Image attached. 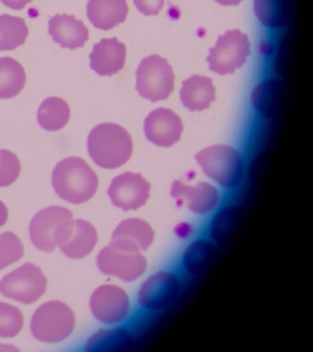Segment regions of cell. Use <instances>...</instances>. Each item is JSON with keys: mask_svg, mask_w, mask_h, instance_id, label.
Returning <instances> with one entry per match:
<instances>
[{"mask_svg": "<svg viewBox=\"0 0 313 352\" xmlns=\"http://www.w3.org/2000/svg\"><path fill=\"white\" fill-rule=\"evenodd\" d=\"M90 158L103 169H117L130 160L133 140L130 133L118 124L101 123L92 129L87 138Z\"/></svg>", "mask_w": 313, "mask_h": 352, "instance_id": "obj_1", "label": "cell"}, {"mask_svg": "<svg viewBox=\"0 0 313 352\" xmlns=\"http://www.w3.org/2000/svg\"><path fill=\"white\" fill-rule=\"evenodd\" d=\"M52 184L60 198L78 205L94 197L98 187V178L85 160L69 157L62 160L54 167Z\"/></svg>", "mask_w": 313, "mask_h": 352, "instance_id": "obj_2", "label": "cell"}, {"mask_svg": "<svg viewBox=\"0 0 313 352\" xmlns=\"http://www.w3.org/2000/svg\"><path fill=\"white\" fill-rule=\"evenodd\" d=\"M73 214L62 206H49L38 212L30 224V238L38 250L52 252L67 241L72 230Z\"/></svg>", "mask_w": 313, "mask_h": 352, "instance_id": "obj_3", "label": "cell"}, {"mask_svg": "<svg viewBox=\"0 0 313 352\" xmlns=\"http://www.w3.org/2000/svg\"><path fill=\"white\" fill-rule=\"evenodd\" d=\"M73 310L65 302L50 301L41 305L32 316L31 330L36 340L58 343L67 340L75 329Z\"/></svg>", "mask_w": 313, "mask_h": 352, "instance_id": "obj_4", "label": "cell"}, {"mask_svg": "<svg viewBox=\"0 0 313 352\" xmlns=\"http://www.w3.org/2000/svg\"><path fill=\"white\" fill-rule=\"evenodd\" d=\"M203 172L221 184L232 188L240 183L243 175V160L235 148L214 145L200 151L195 156Z\"/></svg>", "mask_w": 313, "mask_h": 352, "instance_id": "obj_5", "label": "cell"}, {"mask_svg": "<svg viewBox=\"0 0 313 352\" xmlns=\"http://www.w3.org/2000/svg\"><path fill=\"white\" fill-rule=\"evenodd\" d=\"M174 84L172 66L159 55L144 58L137 68L136 90L148 100L156 102L169 98Z\"/></svg>", "mask_w": 313, "mask_h": 352, "instance_id": "obj_6", "label": "cell"}, {"mask_svg": "<svg viewBox=\"0 0 313 352\" xmlns=\"http://www.w3.org/2000/svg\"><path fill=\"white\" fill-rule=\"evenodd\" d=\"M250 54V43L246 34L238 30H229L219 36L215 46L207 57L208 68L224 76L235 73L246 62Z\"/></svg>", "mask_w": 313, "mask_h": 352, "instance_id": "obj_7", "label": "cell"}, {"mask_svg": "<svg viewBox=\"0 0 313 352\" xmlns=\"http://www.w3.org/2000/svg\"><path fill=\"white\" fill-rule=\"evenodd\" d=\"M47 279L42 270L25 263L0 280V294L25 305L35 302L46 291Z\"/></svg>", "mask_w": 313, "mask_h": 352, "instance_id": "obj_8", "label": "cell"}, {"mask_svg": "<svg viewBox=\"0 0 313 352\" xmlns=\"http://www.w3.org/2000/svg\"><path fill=\"white\" fill-rule=\"evenodd\" d=\"M97 264L104 274L133 282L144 274L147 261L140 252H130L109 244L98 253Z\"/></svg>", "mask_w": 313, "mask_h": 352, "instance_id": "obj_9", "label": "cell"}, {"mask_svg": "<svg viewBox=\"0 0 313 352\" xmlns=\"http://www.w3.org/2000/svg\"><path fill=\"white\" fill-rule=\"evenodd\" d=\"M90 309L94 318L101 323H120L127 318L130 299L126 292L116 285L100 286L90 298Z\"/></svg>", "mask_w": 313, "mask_h": 352, "instance_id": "obj_10", "label": "cell"}, {"mask_svg": "<svg viewBox=\"0 0 313 352\" xmlns=\"http://www.w3.org/2000/svg\"><path fill=\"white\" fill-rule=\"evenodd\" d=\"M112 204L122 210H136L147 202L150 184L140 173H125L116 176L109 187Z\"/></svg>", "mask_w": 313, "mask_h": 352, "instance_id": "obj_11", "label": "cell"}, {"mask_svg": "<svg viewBox=\"0 0 313 352\" xmlns=\"http://www.w3.org/2000/svg\"><path fill=\"white\" fill-rule=\"evenodd\" d=\"M180 290V280L175 274L169 272H156L140 288L139 304L147 309H164L177 299Z\"/></svg>", "mask_w": 313, "mask_h": 352, "instance_id": "obj_12", "label": "cell"}, {"mask_svg": "<svg viewBox=\"0 0 313 352\" xmlns=\"http://www.w3.org/2000/svg\"><path fill=\"white\" fill-rule=\"evenodd\" d=\"M144 129L149 142L160 147H170L180 140L183 123L171 109L159 107L145 118Z\"/></svg>", "mask_w": 313, "mask_h": 352, "instance_id": "obj_13", "label": "cell"}, {"mask_svg": "<svg viewBox=\"0 0 313 352\" xmlns=\"http://www.w3.org/2000/svg\"><path fill=\"white\" fill-rule=\"evenodd\" d=\"M90 68L98 76H111L125 67L126 47L117 38H104L89 55Z\"/></svg>", "mask_w": 313, "mask_h": 352, "instance_id": "obj_14", "label": "cell"}, {"mask_svg": "<svg viewBox=\"0 0 313 352\" xmlns=\"http://www.w3.org/2000/svg\"><path fill=\"white\" fill-rule=\"evenodd\" d=\"M155 232L144 220L130 219L120 222L111 236V245L130 252L147 250L153 243Z\"/></svg>", "mask_w": 313, "mask_h": 352, "instance_id": "obj_15", "label": "cell"}, {"mask_svg": "<svg viewBox=\"0 0 313 352\" xmlns=\"http://www.w3.org/2000/svg\"><path fill=\"white\" fill-rule=\"evenodd\" d=\"M48 33L62 48H82L89 41V30L75 16L57 14L49 21Z\"/></svg>", "mask_w": 313, "mask_h": 352, "instance_id": "obj_16", "label": "cell"}, {"mask_svg": "<svg viewBox=\"0 0 313 352\" xmlns=\"http://www.w3.org/2000/svg\"><path fill=\"white\" fill-rule=\"evenodd\" d=\"M171 195L197 214H207L218 205L219 200L215 187L208 183L191 186L175 180L172 184Z\"/></svg>", "mask_w": 313, "mask_h": 352, "instance_id": "obj_17", "label": "cell"}, {"mask_svg": "<svg viewBox=\"0 0 313 352\" xmlns=\"http://www.w3.org/2000/svg\"><path fill=\"white\" fill-rule=\"evenodd\" d=\"M87 15L93 26L109 30L123 23L128 15L126 0H89Z\"/></svg>", "mask_w": 313, "mask_h": 352, "instance_id": "obj_18", "label": "cell"}, {"mask_svg": "<svg viewBox=\"0 0 313 352\" xmlns=\"http://www.w3.org/2000/svg\"><path fill=\"white\" fill-rule=\"evenodd\" d=\"M98 232L91 223L84 219L74 220L72 230L67 241L60 246L62 252L70 258H82L94 250Z\"/></svg>", "mask_w": 313, "mask_h": 352, "instance_id": "obj_19", "label": "cell"}, {"mask_svg": "<svg viewBox=\"0 0 313 352\" xmlns=\"http://www.w3.org/2000/svg\"><path fill=\"white\" fill-rule=\"evenodd\" d=\"M180 99L191 111H202L215 100V87L208 77L193 76L182 82Z\"/></svg>", "mask_w": 313, "mask_h": 352, "instance_id": "obj_20", "label": "cell"}, {"mask_svg": "<svg viewBox=\"0 0 313 352\" xmlns=\"http://www.w3.org/2000/svg\"><path fill=\"white\" fill-rule=\"evenodd\" d=\"M23 66L12 57L0 58V99L15 98L26 85Z\"/></svg>", "mask_w": 313, "mask_h": 352, "instance_id": "obj_21", "label": "cell"}, {"mask_svg": "<svg viewBox=\"0 0 313 352\" xmlns=\"http://www.w3.org/2000/svg\"><path fill=\"white\" fill-rule=\"evenodd\" d=\"M70 107L64 99L52 96L46 98L38 109L39 125L47 131H58L65 128L70 120Z\"/></svg>", "mask_w": 313, "mask_h": 352, "instance_id": "obj_22", "label": "cell"}, {"mask_svg": "<svg viewBox=\"0 0 313 352\" xmlns=\"http://www.w3.org/2000/svg\"><path fill=\"white\" fill-rule=\"evenodd\" d=\"M28 36V26L23 19L9 14L0 15V52L23 46Z\"/></svg>", "mask_w": 313, "mask_h": 352, "instance_id": "obj_23", "label": "cell"}, {"mask_svg": "<svg viewBox=\"0 0 313 352\" xmlns=\"http://www.w3.org/2000/svg\"><path fill=\"white\" fill-rule=\"evenodd\" d=\"M216 249L213 243L206 239L192 242L183 255V266L188 274H202L213 263Z\"/></svg>", "mask_w": 313, "mask_h": 352, "instance_id": "obj_24", "label": "cell"}, {"mask_svg": "<svg viewBox=\"0 0 313 352\" xmlns=\"http://www.w3.org/2000/svg\"><path fill=\"white\" fill-rule=\"evenodd\" d=\"M254 10L266 27L279 28L288 19V0H255Z\"/></svg>", "mask_w": 313, "mask_h": 352, "instance_id": "obj_25", "label": "cell"}, {"mask_svg": "<svg viewBox=\"0 0 313 352\" xmlns=\"http://www.w3.org/2000/svg\"><path fill=\"white\" fill-rule=\"evenodd\" d=\"M276 81H266L258 85L252 95V104L263 115H270L280 98V87Z\"/></svg>", "mask_w": 313, "mask_h": 352, "instance_id": "obj_26", "label": "cell"}, {"mask_svg": "<svg viewBox=\"0 0 313 352\" xmlns=\"http://www.w3.org/2000/svg\"><path fill=\"white\" fill-rule=\"evenodd\" d=\"M240 210L236 206H227L213 219L211 224V234L214 241L222 243L229 238L238 221Z\"/></svg>", "mask_w": 313, "mask_h": 352, "instance_id": "obj_27", "label": "cell"}, {"mask_svg": "<svg viewBox=\"0 0 313 352\" xmlns=\"http://www.w3.org/2000/svg\"><path fill=\"white\" fill-rule=\"evenodd\" d=\"M23 323V316L19 308L0 302V337H15L21 332Z\"/></svg>", "mask_w": 313, "mask_h": 352, "instance_id": "obj_28", "label": "cell"}, {"mask_svg": "<svg viewBox=\"0 0 313 352\" xmlns=\"http://www.w3.org/2000/svg\"><path fill=\"white\" fill-rule=\"evenodd\" d=\"M24 254L23 245L12 232L0 234V270L17 263Z\"/></svg>", "mask_w": 313, "mask_h": 352, "instance_id": "obj_29", "label": "cell"}, {"mask_svg": "<svg viewBox=\"0 0 313 352\" xmlns=\"http://www.w3.org/2000/svg\"><path fill=\"white\" fill-rule=\"evenodd\" d=\"M131 343V336L128 332L123 329L105 330L96 334L87 346H92L89 348L90 351L96 346H100V349H122L125 346L130 345Z\"/></svg>", "mask_w": 313, "mask_h": 352, "instance_id": "obj_30", "label": "cell"}, {"mask_svg": "<svg viewBox=\"0 0 313 352\" xmlns=\"http://www.w3.org/2000/svg\"><path fill=\"white\" fill-rule=\"evenodd\" d=\"M21 162L16 154L8 150H0V187L10 186L21 173Z\"/></svg>", "mask_w": 313, "mask_h": 352, "instance_id": "obj_31", "label": "cell"}, {"mask_svg": "<svg viewBox=\"0 0 313 352\" xmlns=\"http://www.w3.org/2000/svg\"><path fill=\"white\" fill-rule=\"evenodd\" d=\"M134 4L145 16L158 15L164 7V0H134Z\"/></svg>", "mask_w": 313, "mask_h": 352, "instance_id": "obj_32", "label": "cell"}, {"mask_svg": "<svg viewBox=\"0 0 313 352\" xmlns=\"http://www.w3.org/2000/svg\"><path fill=\"white\" fill-rule=\"evenodd\" d=\"M0 1L3 3L6 7L12 8V10H21L32 0H0Z\"/></svg>", "mask_w": 313, "mask_h": 352, "instance_id": "obj_33", "label": "cell"}, {"mask_svg": "<svg viewBox=\"0 0 313 352\" xmlns=\"http://www.w3.org/2000/svg\"><path fill=\"white\" fill-rule=\"evenodd\" d=\"M8 216H9V213H8L6 206L0 201V227H2L7 222Z\"/></svg>", "mask_w": 313, "mask_h": 352, "instance_id": "obj_34", "label": "cell"}, {"mask_svg": "<svg viewBox=\"0 0 313 352\" xmlns=\"http://www.w3.org/2000/svg\"><path fill=\"white\" fill-rule=\"evenodd\" d=\"M215 1L224 6H236L240 4L243 0H215Z\"/></svg>", "mask_w": 313, "mask_h": 352, "instance_id": "obj_35", "label": "cell"}, {"mask_svg": "<svg viewBox=\"0 0 313 352\" xmlns=\"http://www.w3.org/2000/svg\"><path fill=\"white\" fill-rule=\"evenodd\" d=\"M18 349L15 346L4 345V344H0V351H16Z\"/></svg>", "mask_w": 313, "mask_h": 352, "instance_id": "obj_36", "label": "cell"}]
</instances>
